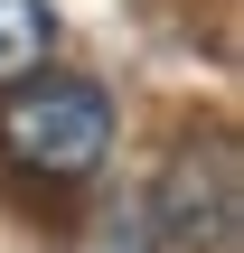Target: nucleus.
<instances>
[{
  "mask_svg": "<svg viewBox=\"0 0 244 253\" xmlns=\"http://www.w3.org/2000/svg\"><path fill=\"white\" fill-rule=\"evenodd\" d=\"M113 150V94L85 84V75H19L0 94V160L19 178H47V188H75L94 178Z\"/></svg>",
  "mask_w": 244,
  "mask_h": 253,
  "instance_id": "nucleus-1",
  "label": "nucleus"
},
{
  "mask_svg": "<svg viewBox=\"0 0 244 253\" xmlns=\"http://www.w3.org/2000/svg\"><path fill=\"white\" fill-rule=\"evenodd\" d=\"M160 225H169L179 253H216L226 244V225H235V150L226 141H207V178H197V150L160 178Z\"/></svg>",
  "mask_w": 244,
  "mask_h": 253,
  "instance_id": "nucleus-2",
  "label": "nucleus"
},
{
  "mask_svg": "<svg viewBox=\"0 0 244 253\" xmlns=\"http://www.w3.org/2000/svg\"><path fill=\"white\" fill-rule=\"evenodd\" d=\"M47 38H56L47 0H0V84L38 75V66H47Z\"/></svg>",
  "mask_w": 244,
  "mask_h": 253,
  "instance_id": "nucleus-3",
  "label": "nucleus"
}]
</instances>
